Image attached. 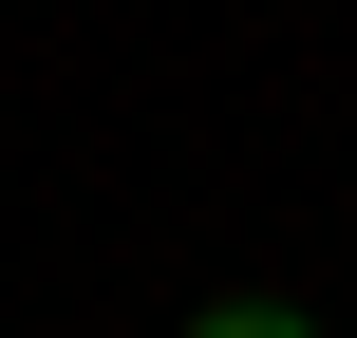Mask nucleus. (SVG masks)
<instances>
[{"instance_id":"1","label":"nucleus","mask_w":357,"mask_h":338,"mask_svg":"<svg viewBox=\"0 0 357 338\" xmlns=\"http://www.w3.org/2000/svg\"><path fill=\"white\" fill-rule=\"evenodd\" d=\"M188 338H320V320H301V301H207Z\"/></svg>"}]
</instances>
